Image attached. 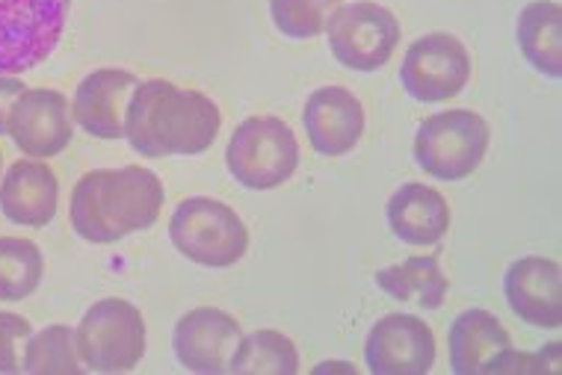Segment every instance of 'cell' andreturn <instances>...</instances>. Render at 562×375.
I'll return each instance as SVG.
<instances>
[{
    "instance_id": "cell-21",
    "label": "cell",
    "mask_w": 562,
    "mask_h": 375,
    "mask_svg": "<svg viewBox=\"0 0 562 375\" xmlns=\"http://www.w3.org/2000/svg\"><path fill=\"white\" fill-rule=\"evenodd\" d=\"M228 370L240 375H296L300 373V352L291 337L272 331V328H261L255 334L240 337Z\"/></svg>"
},
{
    "instance_id": "cell-14",
    "label": "cell",
    "mask_w": 562,
    "mask_h": 375,
    "mask_svg": "<svg viewBox=\"0 0 562 375\" xmlns=\"http://www.w3.org/2000/svg\"><path fill=\"white\" fill-rule=\"evenodd\" d=\"M450 349V373L474 375L495 373L513 366V337L504 322L483 308L462 310L450 326L447 334Z\"/></svg>"
},
{
    "instance_id": "cell-6",
    "label": "cell",
    "mask_w": 562,
    "mask_h": 375,
    "mask_svg": "<svg viewBox=\"0 0 562 375\" xmlns=\"http://www.w3.org/2000/svg\"><path fill=\"white\" fill-rule=\"evenodd\" d=\"M488 122L474 110H445L420 122L415 160L436 181H465L488 151Z\"/></svg>"
},
{
    "instance_id": "cell-10",
    "label": "cell",
    "mask_w": 562,
    "mask_h": 375,
    "mask_svg": "<svg viewBox=\"0 0 562 375\" xmlns=\"http://www.w3.org/2000/svg\"><path fill=\"white\" fill-rule=\"evenodd\" d=\"M436 334L420 317L389 314L370 328L364 361L373 375H427L436 366Z\"/></svg>"
},
{
    "instance_id": "cell-4",
    "label": "cell",
    "mask_w": 562,
    "mask_h": 375,
    "mask_svg": "<svg viewBox=\"0 0 562 375\" xmlns=\"http://www.w3.org/2000/svg\"><path fill=\"white\" fill-rule=\"evenodd\" d=\"M228 172L240 186L263 193L291 181L300 166V143L288 122L252 116L237 125L225 151Z\"/></svg>"
},
{
    "instance_id": "cell-15",
    "label": "cell",
    "mask_w": 562,
    "mask_h": 375,
    "mask_svg": "<svg viewBox=\"0 0 562 375\" xmlns=\"http://www.w3.org/2000/svg\"><path fill=\"white\" fill-rule=\"evenodd\" d=\"M504 293L515 317L527 326H562V272L557 260L539 254L515 260L504 275Z\"/></svg>"
},
{
    "instance_id": "cell-22",
    "label": "cell",
    "mask_w": 562,
    "mask_h": 375,
    "mask_svg": "<svg viewBox=\"0 0 562 375\" xmlns=\"http://www.w3.org/2000/svg\"><path fill=\"white\" fill-rule=\"evenodd\" d=\"M45 275L40 246L21 237H0V302H21L36 293Z\"/></svg>"
},
{
    "instance_id": "cell-23",
    "label": "cell",
    "mask_w": 562,
    "mask_h": 375,
    "mask_svg": "<svg viewBox=\"0 0 562 375\" xmlns=\"http://www.w3.org/2000/svg\"><path fill=\"white\" fill-rule=\"evenodd\" d=\"M78 343L75 331L68 326H48L40 334H30L27 349H24V366L21 373L30 375H48V373H80Z\"/></svg>"
},
{
    "instance_id": "cell-8",
    "label": "cell",
    "mask_w": 562,
    "mask_h": 375,
    "mask_svg": "<svg viewBox=\"0 0 562 375\" xmlns=\"http://www.w3.org/2000/svg\"><path fill=\"white\" fill-rule=\"evenodd\" d=\"M326 36L340 66L370 75L389 66V59L394 57L400 45V21L382 3L356 0V3H340L331 12Z\"/></svg>"
},
{
    "instance_id": "cell-17",
    "label": "cell",
    "mask_w": 562,
    "mask_h": 375,
    "mask_svg": "<svg viewBox=\"0 0 562 375\" xmlns=\"http://www.w3.org/2000/svg\"><path fill=\"white\" fill-rule=\"evenodd\" d=\"M59 181L54 169L40 160L12 163L0 181V213L12 225L45 228L57 216Z\"/></svg>"
},
{
    "instance_id": "cell-20",
    "label": "cell",
    "mask_w": 562,
    "mask_h": 375,
    "mask_svg": "<svg viewBox=\"0 0 562 375\" xmlns=\"http://www.w3.org/2000/svg\"><path fill=\"white\" fill-rule=\"evenodd\" d=\"M562 12L553 0H533L518 15V45L524 59L544 75L562 78Z\"/></svg>"
},
{
    "instance_id": "cell-12",
    "label": "cell",
    "mask_w": 562,
    "mask_h": 375,
    "mask_svg": "<svg viewBox=\"0 0 562 375\" xmlns=\"http://www.w3.org/2000/svg\"><path fill=\"white\" fill-rule=\"evenodd\" d=\"M240 322L220 308H195L178 319L172 349L184 370L199 375L228 373L232 355L240 343Z\"/></svg>"
},
{
    "instance_id": "cell-26",
    "label": "cell",
    "mask_w": 562,
    "mask_h": 375,
    "mask_svg": "<svg viewBox=\"0 0 562 375\" xmlns=\"http://www.w3.org/2000/svg\"><path fill=\"white\" fill-rule=\"evenodd\" d=\"M24 83H21L15 75H0V136H7V125H10L12 104L19 101L21 92H24Z\"/></svg>"
},
{
    "instance_id": "cell-2",
    "label": "cell",
    "mask_w": 562,
    "mask_h": 375,
    "mask_svg": "<svg viewBox=\"0 0 562 375\" xmlns=\"http://www.w3.org/2000/svg\"><path fill=\"white\" fill-rule=\"evenodd\" d=\"M164 183L151 169L122 166L87 172L71 190V231L92 246H110L148 231L164 211Z\"/></svg>"
},
{
    "instance_id": "cell-3",
    "label": "cell",
    "mask_w": 562,
    "mask_h": 375,
    "mask_svg": "<svg viewBox=\"0 0 562 375\" xmlns=\"http://www.w3.org/2000/svg\"><path fill=\"white\" fill-rule=\"evenodd\" d=\"M169 240L187 260L207 270H228L249 251L246 221L225 202L193 195L169 219Z\"/></svg>"
},
{
    "instance_id": "cell-1",
    "label": "cell",
    "mask_w": 562,
    "mask_h": 375,
    "mask_svg": "<svg viewBox=\"0 0 562 375\" xmlns=\"http://www.w3.org/2000/svg\"><path fill=\"white\" fill-rule=\"evenodd\" d=\"M220 106L199 89L155 78L136 83L127 98L125 139L148 160L204 155L220 136Z\"/></svg>"
},
{
    "instance_id": "cell-7",
    "label": "cell",
    "mask_w": 562,
    "mask_h": 375,
    "mask_svg": "<svg viewBox=\"0 0 562 375\" xmlns=\"http://www.w3.org/2000/svg\"><path fill=\"white\" fill-rule=\"evenodd\" d=\"M71 0H0V75L42 66L66 33Z\"/></svg>"
},
{
    "instance_id": "cell-9",
    "label": "cell",
    "mask_w": 562,
    "mask_h": 375,
    "mask_svg": "<svg viewBox=\"0 0 562 375\" xmlns=\"http://www.w3.org/2000/svg\"><path fill=\"white\" fill-rule=\"evenodd\" d=\"M471 80V57L450 33H429L412 42L400 68V83L420 104L450 101Z\"/></svg>"
},
{
    "instance_id": "cell-13",
    "label": "cell",
    "mask_w": 562,
    "mask_h": 375,
    "mask_svg": "<svg viewBox=\"0 0 562 375\" xmlns=\"http://www.w3.org/2000/svg\"><path fill=\"white\" fill-rule=\"evenodd\" d=\"M302 125L317 155L344 157L364 136V106L347 87H321L305 101Z\"/></svg>"
},
{
    "instance_id": "cell-18",
    "label": "cell",
    "mask_w": 562,
    "mask_h": 375,
    "mask_svg": "<svg viewBox=\"0 0 562 375\" xmlns=\"http://www.w3.org/2000/svg\"><path fill=\"white\" fill-rule=\"evenodd\" d=\"M394 237L408 246H436L450 228V204L427 183H403L385 207Z\"/></svg>"
},
{
    "instance_id": "cell-16",
    "label": "cell",
    "mask_w": 562,
    "mask_h": 375,
    "mask_svg": "<svg viewBox=\"0 0 562 375\" xmlns=\"http://www.w3.org/2000/svg\"><path fill=\"white\" fill-rule=\"evenodd\" d=\"M136 83L139 80L127 68H98L78 83L71 116L95 139L125 136V106Z\"/></svg>"
},
{
    "instance_id": "cell-11",
    "label": "cell",
    "mask_w": 562,
    "mask_h": 375,
    "mask_svg": "<svg viewBox=\"0 0 562 375\" xmlns=\"http://www.w3.org/2000/svg\"><path fill=\"white\" fill-rule=\"evenodd\" d=\"M7 134L19 151L36 160L63 155L75 136L68 98L57 89H24L12 104Z\"/></svg>"
},
{
    "instance_id": "cell-27",
    "label": "cell",
    "mask_w": 562,
    "mask_h": 375,
    "mask_svg": "<svg viewBox=\"0 0 562 375\" xmlns=\"http://www.w3.org/2000/svg\"><path fill=\"white\" fill-rule=\"evenodd\" d=\"M0 166H3V155H0Z\"/></svg>"
},
{
    "instance_id": "cell-5",
    "label": "cell",
    "mask_w": 562,
    "mask_h": 375,
    "mask_svg": "<svg viewBox=\"0 0 562 375\" xmlns=\"http://www.w3.org/2000/svg\"><path fill=\"white\" fill-rule=\"evenodd\" d=\"M83 370L127 373L146 355V319L127 298H101L75 331Z\"/></svg>"
},
{
    "instance_id": "cell-19",
    "label": "cell",
    "mask_w": 562,
    "mask_h": 375,
    "mask_svg": "<svg viewBox=\"0 0 562 375\" xmlns=\"http://www.w3.org/2000/svg\"><path fill=\"white\" fill-rule=\"evenodd\" d=\"M376 284L391 298L424 310L441 308L447 298V289H450L447 275L441 272V263L432 254H415V258H406L403 263L379 270Z\"/></svg>"
},
{
    "instance_id": "cell-24",
    "label": "cell",
    "mask_w": 562,
    "mask_h": 375,
    "mask_svg": "<svg viewBox=\"0 0 562 375\" xmlns=\"http://www.w3.org/2000/svg\"><path fill=\"white\" fill-rule=\"evenodd\" d=\"M344 0H270L272 24L291 39H317Z\"/></svg>"
},
{
    "instance_id": "cell-25",
    "label": "cell",
    "mask_w": 562,
    "mask_h": 375,
    "mask_svg": "<svg viewBox=\"0 0 562 375\" xmlns=\"http://www.w3.org/2000/svg\"><path fill=\"white\" fill-rule=\"evenodd\" d=\"M30 334H33L30 319H24L21 314H10V310H0V373H21Z\"/></svg>"
}]
</instances>
